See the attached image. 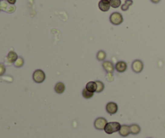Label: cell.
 <instances>
[{"label":"cell","mask_w":165,"mask_h":138,"mask_svg":"<svg viewBox=\"0 0 165 138\" xmlns=\"http://www.w3.org/2000/svg\"><path fill=\"white\" fill-rule=\"evenodd\" d=\"M120 128H121V124L118 122H110V123H107L104 128V131L107 134H113L116 132H118Z\"/></svg>","instance_id":"6da1fadb"},{"label":"cell","mask_w":165,"mask_h":138,"mask_svg":"<svg viewBox=\"0 0 165 138\" xmlns=\"http://www.w3.org/2000/svg\"><path fill=\"white\" fill-rule=\"evenodd\" d=\"M32 78L36 83H42L45 80V74L42 70H36L33 73Z\"/></svg>","instance_id":"7a4b0ae2"},{"label":"cell","mask_w":165,"mask_h":138,"mask_svg":"<svg viewBox=\"0 0 165 138\" xmlns=\"http://www.w3.org/2000/svg\"><path fill=\"white\" fill-rule=\"evenodd\" d=\"M110 21L114 25H119L123 22V18H122V15L120 14L119 12H114V13L110 15Z\"/></svg>","instance_id":"3957f363"},{"label":"cell","mask_w":165,"mask_h":138,"mask_svg":"<svg viewBox=\"0 0 165 138\" xmlns=\"http://www.w3.org/2000/svg\"><path fill=\"white\" fill-rule=\"evenodd\" d=\"M107 120L105 118L99 117V118L96 119L95 121H94V127L96 128V129L103 130L105 128V126H106V124H107Z\"/></svg>","instance_id":"277c9868"},{"label":"cell","mask_w":165,"mask_h":138,"mask_svg":"<svg viewBox=\"0 0 165 138\" xmlns=\"http://www.w3.org/2000/svg\"><path fill=\"white\" fill-rule=\"evenodd\" d=\"M131 67L134 73H140L144 69V63L140 60H135L132 62Z\"/></svg>","instance_id":"5b68a950"},{"label":"cell","mask_w":165,"mask_h":138,"mask_svg":"<svg viewBox=\"0 0 165 138\" xmlns=\"http://www.w3.org/2000/svg\"><path fill=\"white\" fill-rule=\"evenodd\" d=\"M105 109H106V111L110 115H114V114L117 113L118 111V105L117 104H115L114 102H110L106 104V107H105Z\"/></svg>","instance_id":"8992f818"},{"label":"cell","mask_w":165,"mask_h":138,"mask_svg":"<svg viewBox=\"0 0 165 138\" xmlns=\"http://www.w3.org/2000/svg\"><path fill=\"white\" fill-rule=\"evenodd\" d=\"M127 69V63L122 61H119L115 64V70L118 73H123L125 72Z\"/></svg>","instance_id":"52a82bcc"},{"label":"cell","mask_w":165,"mask_h":138,"mask_svg":"<svg viewBox=\"0 0 165 138\" xmlns=\"http://www.w3.org/2000/svg\"><path fill=\"white\" fill-rule=\"evenodd\" d=\"M98 7L102 12H108L110 10V1H107V0H101L99 3H98Z\"/></svg>","instance_id":"ba28073f"},{"label":"cell","mask_w":165,"mask_h":138,"mask_svg":"<svg viewBox=\"0 0 165 138\" xmlns=\"http://www.w3.org/2000/svg\"><path fill=\"white\" fill-rule=\"evenodd\" d=\"M102 67L107 73H113L115 69L113 63L111 61H105L102 63Z\"/></svg>","instance_id":"9c48e42d"},{"label":"cell","mask_w":165,"mask_h":138,"mask_svg":"<svg viewBox=\"0 0 165 138\" xmlns=\"http://www.w3.org/2000/svg\"><path fill=\"white\" fill-rule=\"evenodd\" d=\"M18 55H17V53L14 51H10L8 54H7V61L10 64H12V63L15 62V61L18 59Z\"/></svg>","instance_id":"30bf717a"},{"label":"cell","mask_w":165,"mask_h":138,"mask_svg":"<svg viewBox=\"0 0 165 138\" xmlns=\"http://www.w3.org/2000/svg\"><path fill=\"white\" fill-rule=\"evenodd\" d=\"M118 133H119L120 136H127L131 133V132H130V126L126 125V124L121 125V128H120Z\"/></svg>","instance_id":"8fae6325"},{"label":"cell","mask_w":165,"mask_h":138,"mask_svg":"<svg viewBox=\"0 0 165 138\" xmlns=\"http://www.w3.org/2000/svg\"><path fill=\"white\" fill-rule=\"evenodd\" d=\"M86 89L89 91L94 93L97 91V84L96 82H89L86 86Z\"/></svg>","instance_id":"7c38bea8"},{"label":"cell","mask_w":165,"mask_h":138,"mask_svg":"<svg viewBox=\"0 0 165 138\" xmlns=\"http://www.w3.org/2000/svg\"><path fill=\"white\" fill-rule=\"evenodd\" d=\"M140 131H141V128L139 127L138 124L136 123H134V124H131V125L130 126V132L131 134L133 135H137V134H139L140 133Z\"/></svg>","instance_id":"4fadbf2b"},{"label":"cell","mask_w":165,"mask_h":138,"mask_svg":"<svg viewBox=\"0 0 165 138\" xmlns=\"http://www.w3.org/2000/svg\"><path fill=\"white\" fill-rule=\"evenodd\" d=\"M65 86L63 82H57L55 86V91L57 93V94H62L63 92L65 91Z\"/></svg>","instance_id":"5bb4252c"},{"label":"cell","mask_w":165,"mask_h":138,"mask_svg":"<svg viewBox=\"0 0 165 138\" xmlns=\"http://www.w3.org/2000/svg\"><path fill=\"white\" fill-rule=\"evenodd\" d=\"M132 3H133V1L132 0H126L125 2L122 5V11H127V10L129 9L130 6H131Z\"/></svg>","instance_id":"9a60e30c"},{"label":"cell","mask_w":165,"mask_h":138,"mask_svg":"<svg viewBox=\"0 0 165 138\" xmlns=\"http://www.w3.org/2000/svg\"><path fill=\"white\" fill-rule=\"evenodd\" d=\"M82 96H83L85 99H90V98H92V97L93 96V93L89 91V90H87L85 88V89H83V90H82Z\"/></svg>","instance_id":"2e32d148"},{"label":"cell","mask_w":165,"mask_h":138,"mask_svg":"<svg viewBox=\"0 0 165 138\" xmlns=\"http://www.w3.org/2000/svg\"><path fill=\"white\" fill-rule=\"evenodd\" d=\"M96 84H97V91L98 93H100L104 90V83L102 82H101V81H96Z\"/></svg>","instance_id":"e0dca14e"},{"label":"cell","mask_w":165,"mask_h":138,"mask_svg":"<svg viewBox=\"0 0 165 138\" xmlns=\"http://www.w3.org/2000/svg\"><path fill=\"white\" fill-rule=\"evenodd\" d=\"M110 5L114 8H118L121 6V0H110Z\"/></svg>","instance_id":"ac0fdd59"},{"label":"cell","mask_w":165,"mask_h":138,"mask_svg":"<svg viewBox=\"0 0 165 138\" xmlns=\"http://www.w3.org/2000/svg\"><path fill=\"white\" fill-rule=\"evenodd\" d=\"M106 54L103 50H100L97 54V58L98 61H104L105 59Z\"/></svg>","instance_id":"d6986e66"},{"label":"cell","mask_w":165,"mask_h":138,"mask_svg":"<svg viewBox=\"0 0 165 138\" xmlns=\"http://www.w3.org/2000/svg\"><path fill=\"white\" fill-rule=\"evenodd\" d=\"M24 61L22 58H18V59H17V60L15 61V62L14 63L15 66L17 68L22 67V66L24 65Z\"/></svg>","instance_id":"ffe728a7"},{"label":"cell","mask_w":165,"mask_h":138,"mask_svg":"<svg viewBox=\"0 0 165 138\" xmlns=\"http://www.w3.org/2000/svg\"><path fill=\"white\" fill-rule=\"evenodd\" d=\"M8 6H9V5H8L7 2H2V3H0V10L6 12L7 9V7H8Z\"/></svg>","instance_id":"44dd1931"},{"label":"cell","mask_w":165,"mask_h":138,"mask_svg":"<svg viewBox=\"0 0 165 138\" xmlns=\"http://www.w3.org/2000/svg\"><path fill=\"white\" fill-rule=\"evenodd\" d=\"M6 72V67L2 63H0V76H2Z\"/></svg>","instance_id":"7402d4cb"},{"label":"cell","mask_w":165,"mask_h":138,"mask_svg":"<svg viewBox=\"0 0 165 138\" xmlns=\"http://www.w3.org/2000/svg\"><path fill=\"white\" fill-rule=\"evenodd\" d=\"M15 11V7L14 5H11V6H8L6 12H8V13H13Z\"/></svg>","instance_id":"603a6c76"},{"label":"cell","mask_w":165,"mask_h":138,"mask_svg":"<svg viewBox=\"0 0 165 138\" xmlns=\"http://www.w3.org/2000/svg\"><path fill=\"white\" fill-rule=\"evenodd\" d=\"M7 2L11 5H14L16 2V0H7Z\"/></svg>","instance_id":"cb8c5ba5"},{"label":"cell","mask_w":165,"mask_h":138,"mask_svg":"<svg viewBox=\"0 0 165 138\" xmlns=\"http://www.w3.org/2000/svg\"><path fill=\"white\" fill-rule=\"evenodd\" d=\"M151 1L154 3H158V2H160V0H151Z\"/></svg>","instance_id":"d4e9b609"},{"label":"cell","mask_w":165,"mask_h":138,"mask_svg":"<svg viewBox=\"0 0 165 138\" xmlns=\"http://www.w3.org/2000/svg\"><path fill=\"white\" fill-rule=\"evenodd\" d=\"M0 1H4V0H0Z\"/></svg>","instance_id":"484cf974"},{"label":"cell","mask_w":165,"mask_h":138,"mask_svg":"<svg viewBox=\"0 0 165 138\" xmlns=\"http://www.w3.org/2000/svg\"><path fill=\"white\" fill-rule=\"evenodd\" d=\"M107 1H110V0H107Z\"/></svg>","instance_id":"4316f807"}]
</instances>
